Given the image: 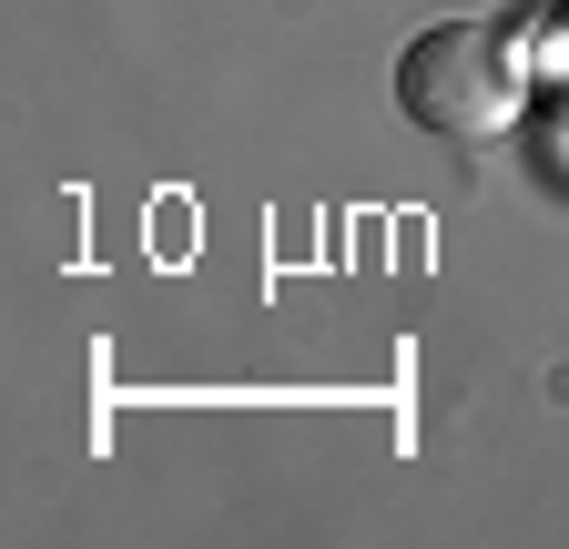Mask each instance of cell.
Instances as JSON below:
<instances>
[{
	"instance_id": "obj_2",
	"label": "cell",
	"mask_w": 569,
	"mask_h": 549,
	"mask_svg": "<svg viewBox=\"0 0 569 549\" xmlns=\"http://www.w3.org/2000/svg\"><path fill=\"white\" fill-rule=\"evenodd\" d=\"M539 72L569 82V0H549V11H539Z\"/></svg>"
},
{
	"instance_id": "obj_1",
	"label": "cell",
	"mask_w": 569,
	"mask_h": 549,
	"mask_svg": "<svg viewBox=\"0 0 569 549\" xmlns=\"http://www.w3.org/2000/svg\"><path fill=\"white\" fill-rule=\"evenodd\" d=\"M529 82H539V51L498 21H427L397 51V112L427 132H458V143L509 132L529 112Z\"/></svg>"
}]
</instances>
